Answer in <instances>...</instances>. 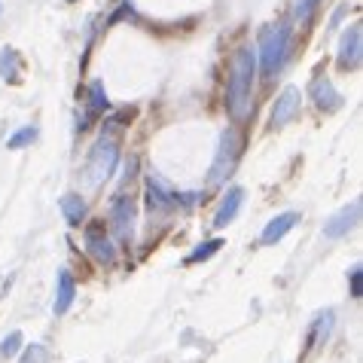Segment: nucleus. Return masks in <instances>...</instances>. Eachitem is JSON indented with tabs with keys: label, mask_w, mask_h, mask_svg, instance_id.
<instances>
[{
	"label": "nucleus",
	"mask_w": 363,
	"mask_h": 363,
	"mask_svg": "<svg viewBox=\"0 0 363 363\" xmlns=\"http://www.w3.org/2000/svg\"><path fill=\"white\" fill-rule=\"evenodd\" d=\"M254 77H257V52L250 46H241L229 67L226 83V107L232 119H245L250 113V98H254Z\"/></svg>",
	"instance_id": "1"
},
{
	"label": "nucleus",
	"mask_w": 363,
	"mask_h": 363,
	"mask_svg": "<svg viewBox=\"0 0 363 363\" xmlns=\"http://www.w3.org/2000/svg\"><path fill=\"white\" fill-rule=\"evenodd\" d=\"M287 43H290V25L284 22H275V25H266L259 31V67H263V77H275V70L281 67L287 55Z\"/></svg>",
	"instance_id": "2"
},
{
	"label": "nucleus",
	"mask_w": 363,
	"mask_h": 363,
	"mask_svg": "<svg viewBox=\"0 0 363 363\" xmlns=\"http://www.w3.org/2000/svg\"><path fill=\"white\" fill-rule=\"evenodd\" d=\"M241 156V138L235 128H226L223 135H220V147H217V156H214V165H211V177L208 184L211 186H220L223 180L232 174V168H235Z\"/></svg>",
	"instance_id": "3"
},
{
	"label": "nucleus",
	"mask_w": 363,
	"mask_h": 363,
	"mask_svg": "<svg viewBox=\"0 0 363 363\" xmlns=\"http://www.w3.org/2000/svg\"><path fill=\"white\" fill-rule=\"evenodd\" d=\"M116 159H119V144L113 135H101V140L95 144L92 156H89V184L98 186L113 174L116 168Z\"/></svg>",
	"instance_id": "4"
},
{
	"label": "nucleus",
	"mask_w": 363,
	"mask_h": 363,
	"mask_svg": "<svg viewBox=\"0 0 363 363\" xmlns=\"http://www.w3.org/2000/svg\"><path fill=\"white\" fill-rule=\"evenodd\" d=\"M86 250H89V257H92L98 266H113L116 263V245L110 241V235H104V229L101 226H89L86 229Z\"/></svg>",
	"instance_id": "5"
},
{
	"label": "nucleus",
	"mask_w": 363,
	"mask_h": 363,
	"mask_svg": "<svg viewBox=\"0 0 363 363\" xmlns=\"http://www.w3.org/2000/svg\"><path fill=\"white\" fill-rule=\"evenodd\" d=\"M299 101H302L299 89H296V86H287L284 92L275 98V104H272V116H269L272 128H281V125L294 123V116L299 113Z\"/></svg>",
	"instance_id": "6"
},
{
	"label": "nucleus",
	"mask_w": 363,
	"mask_h": 363,
	"mask_svg": "<svg viewBox=\"0 0 363 363\" xmlns=\"http://www.w3.org/2000/svg\"><path fill=\"white\" fill-rule=\"evenodd\" d=\"M177 201H180V196L165 184L162 177H156V174L147 177V205H150V211H171V208H177Z\"/></svg>",
	"instance_id": "7"
},
{
	"label": "nucleus",
	"mask_w": 363,
	"mask_h": 363,
	"mask_svg": "<svg viewBox=\"0 0 363 363\" xmlns=\"http://www.w3.org/2000/svg\"><path fill=\"white\" fill-rule=\"evenodd\" d=\"M357 220H360V201H351L348 208H342L336 217L324 223V235H327V238H342V235H348V232L357 226Z\"/></svg>",
	"instance_id": "8"
},
{
	"label": "nucleus",
	"mask_w": 363,
	"mask_h": 363,
	"mask_svg": "<svg viewBox=\"0 0 363 363\" xmlns=\"http://www.w3.org/2000/svg\"><path fill=\"white\" fill-rule=\"evenodd\" d=\"M360 37H363L360 25H351L345 31V37H342V43H339V58H336L339 67L354 70L360 65Z\"/></svg>",
	"instance_id": "9"
},
{
	"label": "nucleus",
	"mask_w": 363,
	"mask_h": 363,
	"mask_svg": "<svg viewBox=\"0 0 363 363\" xmlns=\"http://www.w3.org/2000/svg\"><path fill=\"white\" fill-rule=\"evenodd\" d=\"M113 226H116V238L119 241H128L132 238V226H135V201L132 199H116L113 201Z\"/></svg>",
	"instance_id": "10"
},
{
	"label": "nucleus",
	"mask_w": 363,
	"mask_h": 363,
	"mask_svg": "<svg viewBox=\"0 0 363 363\" xmlns=\"http://www.w3.org/2000/svg\"><path fill=\"white\" fill-rule=\"evenodd\" d=\"M296 223H299V214H296V211H287V214L272 217L269 226L263 229V235H259V241H263V245H278V241L284 238Z\"/></svg>",
	"instance_id": "11"
},
{
	"label": "nucleus",
	"mask_w": 363,
	"mask_h": 363,
	"mask_svg": "<svg viewBox=\"0 0 363 363\" xmlns=\"http://www.w3.org/2000/svg\"><path fill=\"white\" fill-rule=\"evenodd\" d=\"M311 95H315L318 110H324V113H333V110L342 107V95L333 89V83L327 77H315V83H311Z\"/></svg>",
	"instance_id": "12"
},
{
	"label": "nucleus",
	"mask_w": 363,
	"mask_h": 363,
	"mask_svg": "<svg viewBox=\"0 0 363 363\" xmlns=\"http://www.w3.org/2000/svg\"><path fill=\"white\" fill-rule=\"evenodd\" d=\"M74 296H77V281L70 278V272H58V290H55V315H67V308L74 306Z\"/></svg>",
	"instance_id": "13"
},
{
	"label": "nucleus",
	"mask_w": 363,
	"mask_h": 363,
	"mask_svg": "<svg viewBox=\"0 0 363 363\" xmlns=\"http://www.w3.org/2000/svg\"><path fill=\"white\" fill-rule=\"evenodd\" d=\"M241 201H245V189H241V186H232L229 193H226V199H223V205H220V211H217V217H214V226H217V229H223V226H229L232 220H235Z\"/></svg>",
	"instance_id": "14"
},
{
	"label": "nucleus",
	"mask_w": 363,
	"mask_h": 363,
	"mask_svg": "<svg viewBox=\"0 0 363 363\" xmlns=\"http://www.w3.org/2000/svg\"><path fill=\"white\" fill-rule=\"evenodd\" d=\"M62 214H65V220L70 226H79L83 223V217H86V201L79 199L77 193H67L62 199Z\"/></svg>",
	"instance_id": "15"
},
{
	"label": "nucleus",
	"mask_w": 363,
	"mask_h": 363,
	"mask_svg": "<svg viewBox=\"0 0 363 363\" xmlns=\"http://www.w3.org/2000/svg\"><path fill=\"white\" fill-rule=\"evenodd\" d=\"M330 330H333V311H324V315H318L315 327H311V333H308V345H318V342H324Z\"/></svg>",
	"instance_id": "16"
},
{
	"label": "nucleus",
	"mask_w": 363,
	"mask_h": 363,
	"mask_svg": "<svg viewBox=\"0 0 363 363\" xmlns=\"http://www.w3.org/2000/svg\"><path fill=\"white\" fill-rule=\"evenodd\" d=\"M104 110H107V95H104V86L95 79V83L89 86V113L98 116V113H104Z\"/></svg>",
	"instance_id": "17"
},
{
	"label": "nucleus",
	"mask_w": 363,
	"mask_h": 363,
	"mask_svg": "<svg viewBox=\"0 0 363 363\" xmlns=\"http://www.w3.org/2000/svg\"><path fill=\"white\" fill-rule=\"evenodd\" d=\"M49 354H46V348L43 345H37V342H31L25 351H22V357H18V363H46Z\"/></svg>",
	"instance_id": "18"
},
{
	"label": "nucleus",
	"mask_w": 363,
	"mask_h": 363,
	"mask_svg": "<svg viewBox=\"0 0 363 363\" xmlns=\"http://www.w3.org/2000/svg\"><path fill=\"white\" fill-rule=\"evenodd\" d=\"M220 245H223V241H220V238H214V241H205V247H196L193 254L186 257V263H201V259H208L211 254H217Z\"/></svg>",
	"instance_id": "19"
},
{
	"label": "nucleus",
	"mask_w": 363,
	"mask_h": 363,
	"mask_svg": "<svg viewBox=\"0 0 363 363\" xmlns=\"http://www.w3.org/2000/svg\"><path fill=\"white\" fill-rule=\"evenodd\" d=\"M37 138V128L31 125V128H22V132H16L13 138L6 140V150H22L25 144H31V140Z\"/></svg>",
	"instance_id": "20"
},
{
	"label": "nucleus",
	"mask_w": 363,
	"mask_h": 363,
	"mask_svg": "<svg viewBox=\"0 0 363 363\" xmlns=\"http://www.w3.org/2000/svg\"><path fill=\"white\" fill-rule=\"evenodd\" d=\"M6 70H9V77L18 70V55H16V49H4L0 52V74L6 77Z\"/></svg>",
	"instance_id": "21"
},
{
	"label": "nucleus",
	"mask_w": 363,
	"mask_h": 363,
	"mask_svg": "<svg viewBox=\"0 0 363 363\" xmlns=\"http://www.w3.org/2000/svg\"><path fill=\"white\" fill-rule=\"evenodd\" d=\"M18 348H22V333H9V336L4 339V345H0V351H4V357H13Z\"/></svg>",
	"instance_id": "22"
},
{
	"label": "nucleus",
	"mask_w": 363,
	"mask_h": 363,
	"mask_svg": "<svg viewBox=\"0 0 363 363\" xmlns=\"http://www.w3.org/2000/svg\"><path fill=\"white\" fill-rule=\"evenodd\" d=\"M315 6H318V0H296V18L299 22H308L311 13H315Z\"/></svg>",
	"instance_id": "23"
},
{
	"label": "nucleus",
	"mask_w": 363,
	"mask_h": 363,
	"mask_svg": "<svg viewBox=\"0 0 363 363\" xmlns=\"http://www.w3.org/2000/svg\"><path fill=\"white\" fill-rule=\"evenodd\" d=\"M351 296H354V299L363 296V287H360V266H351Z\"/></svg>",
	"instance_id": "24"
}]
</instances>
